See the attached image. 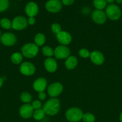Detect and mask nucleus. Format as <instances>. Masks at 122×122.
I'll list each match as a JSON object with an SVG mask.
<instances>
[{
    "mask_svg": "<svg viewBox=\"0 0 122 122\" xmlns=\"http://www.w3.org/2000/svg\"><path fill=\"white\" fill-rule=\"evenodd\" d=\"M84 122H94L96 120L95 116L90 113H84L82 118Z\"/></svg>",
    "mask_w": 122,
    "mask_h": 122,
    "instance_id": "nucleus-26",
    "label": "nucleus"
},
{
    "mask_svg": "<svg viewBox=\"0 0 122 122\" xmlns=\"http://www.w3.org/2000/svg\"><path fill=\"white\" fill-rule=\"evenodd\" d=\"M71 51L65 45H58L54 50V56L59 60L67 59L70 56Z\"/></svg>",
    "mask_w": 122,
    "mask_h": 122,
    "instance_id": "nucleus-5",
    "label": "nucleus"
},
{
    "mask_svg": "<svg viewBox=\"0 0 122 122\" xmlns=\"http://www.w3.org/2000/svg\"><path fill=\"white\" fill-rule=\"evenodd\" d=\"M119 119H120V121L121 122H122V112L120 113V114Z\"/></svg>",
    "mask_w": 122,
    "mask_h": 122,
    "instance_id": "nucleus-37",
    "label": "nucleus"
},
{
    "mask_svg": "<svg viewBox=\"0 0 122 122\" xmlns=\"http://www.w3.org/2000/svg\"><path fill=\"white\" fill-rule=\"evenodd\" d=\"M92 18L93 21L98 25H103L106 22L107 19L105 12L99 10L93 11L92 14Z\"/></svg>",
    "mask_w": 122,
    "mask_h": 122,
    "instance_id": "nucleus-11",
    "label": "nucleus"
},
{
    "mask_svg": "<svg viewBox=\"0 0 122 122\" xmlns=\"http://www.w3.org/2000/svg\"><path fill=\"white\" fill-rule=\"evenodd\" d=\"M28 20V24L29 25H33L35 23V19L33 17H29L28 19H27Z\"/></svg>",
    "mask_w": 122,
    "mask_h": 122,
    "instance_id": "nucleus-33",
    "label": "nucleus"
},
{
    "mask_svg": "<svg viewBox=\"0 0 122 122\" xmlns=\"http://www.w3.org/2000/svg\"><path fill=\"white\" fill-rule=\"evenodd\" d=\"M34 110L31 104H24L19 108V114L25 119H28L33 116Z\"/></svg>",
    "mask_w": 122,
    "mask_h": 122,
    "instance_id": "nucleus-12",
    "label": "nucleus"
},
{
    "mask_svg": "<svg viewBox=\"0 0 122 122\" xmlns=\"http://www.w3.org/2000/svg\"><path fill=\"white\" fill-rule=\"evenodd\" d=\"M0 39L1 43L7 46H13L17 42V38L15 35L10 32H6L2 34Z\"/></svg>",
    "mask_w": 122,
    "mask_h": 122,
    "instance_id": "nucleus-10",
    "label": "nucleus"
},
{
    "mask_svg": "<svg viewBox=\"0 0 122 122\" xmlns=\"http://www.w3.org/2000/svg\"><path fill=\"white\" fill-rule=\"evenodd\" d=\"M45 36L42 33H38L34 37V43L38 46H42L45 42Z\"/></svg>",
    "mask_w": 122,
    "mask_h": 122,
    "instance_id": "nucleus-19",
    "label": "nucleus"
},
{
    "mask_svg": "<svg viewBox=\"0 0 122 122\" xmlns=\"http://www.w3.org/2000/svg\"><path fill=\"white\" fill-rule=\"evenodd\" d=\"M61 108L60 101L57 98H51L45 102L43 107L45 114L55 116L59 113Z\"/></svg>",
    "mask_w": 122,
    "mask_h": 122,
    "instance_id": "nucleus-1",
    "label": "nucleus"
},
{
    "mask_svg": "<svg viewBox=\"0 0 122 122\" xmlns=\"http://www.w3.org/2000/svg\"><path fill=\"white\" fill-rule=\"evenodd\" d=\"M45 115V113L43 108H40V109L34 110L32 116L35 120L39 121V120H41L42 119H44Z\"/></svg>",
    "mask_w": 122,
    "mask_h": 122,
    "instance_id": "nucleus-22",
    "label": "nucleus"
},
{
    "mask_svg": "<svg viewBox=\"0 0 122 122\" xmlns=\"http://www.w3.org/2000/svg\"><path fill=\"white\" fill-rule=\"evenodd\" d=\"M28 25L27 19L22 15L15 17L12 21V28L16 30H22L26 28Z\"/></svg>",
    "mask_w": 122,
    "mask_h": 122,
    "instance_id": "nucleus-6",
    "label": "nucleus"
},
{
    "mask_svg": "<svg viewBox=\"0 0 122 122\" xmlns=\"http://www.w3.org/2000/svg\"><path fill=\"white\" fill-rule=\"evenodd\" d=\"M114 1L115 0H105L106 3H108L110 4H113V2H114Z\"/></svg>",
    "mask_w": 122,
    "mask_h": 122,
    "instance_id": "nucleus-35",
    "label": "nucleus"
},
{
    "mask_svg": "<svg viewBox=\"0 0 122 122\" xmlns=\"http://www.w3.org/2000/svg\"><path fill=\"white\" fill-rule=\"evenodd\" d=\"M31 106H32L33 110H38L41 108L42 104L39 100H34V101H33L32 102Z\"/></svg>",
    "mask_w": 122,
    "mask_h": 122,
    "instance_id": "nucleus-30",
    "label": "nucleus"
},
{
    "mask_svg": "<svg viewBox=\"0 0 122 122\" xmlns=\"http://www.w3.org/2000/svg\"><path fill=\"white\" fill-rule=\"evenodd\" d=\"M4 83V79L1 77H0V88L2 87V85H3Z\"/></svg>",
    "mask_w": 122,
    "mask_h": 122,
    "instance_id": "nucleus-34",
    "label": "nucleus"
},
{
    "mask_svg": "<svg viewBox=\"0 0 122 122\" xmlns=\"http://www.w3.org/2000/svg\"><path fill=\"white\" fill-rule=\"evenodd\" d=\"M78 54L81 58H87L90 57V52L86 48H81L79 50Z\"/></svg>",
    "mask_w": 122,
    "mask_h": 122,
    "instance_id": "nucleus-28",
    "label": "nucleus"
},
{
    "mask_svg": "<svg viewBox=\"0 0 122 122\" xmlns=\"http://www.w3.org/2000/svg\"><path fill=\"white\" fill-rule=\"evenodd\" d=\"M61 2H62V4H63L64 5L69 6L73 4L74 2H75V0H62Z\"/></svg>",
    "mask_w": 122,
    "mask_h": 122,
    "instance_id": "nucleus-32",
    "label": "nucleus"
},
{
    "mask_svg": "<svg viewBox=\"0 0 122 122\" xmlns=\"http://www.w3.org/2000/svg\"><path fill=\"white\" fill-rule=\"evenodd\" d=\"M90 58L91 61L97 66L102 65L105 61V57L104 54L100 51L97 50H94L90 52Z\"/></svg>",
    "mask_w": 122,
    "mask_h": 122,
    "instance_id": "nucleus-15",
    "label": "nucleus"
},
{
    "mask_svg": "<svg viewBox=\"0 0 122 122\" xmlns=\"http://www.w3.org/2000/svg\"><path fill=\"white\" fill-rule=\"evenodd\" d=\"M25 11L28 17H35V16L38 14V11H39V8L36 2H33V1H30L26 4Z\"/></svg>",
    "mask_w": 122,
    "mask_h": 122,
    "instance_id": "nucleus-14",
    "label": "nucleus"
},
{
    "mask_svg": "<svg viewBox=\"0 0 122 122\" xmlns=\"http://www.w3.org/2000/svg\"><path fill=\"white\" fill-rule=\"evenodd\" d=\"M23 55L21 52H16L11 56V61L14 64H19L22 63L23 60Z\"/></svg>",
    "mask_w": 122,
    "mask_h": 122,
    "instance_id": "nucleus-20",
    "label": "nucleus"
},
{
    "mask_svg": "<svg viewBox=\"0 0 122 122\" xmlns=\"http://www.w3.org/2000/svg\"><path fill=\"white\" fill-rule=\"evenodd\" d=\"M51 29L52 32L56 35L62 31V27H61V26L59 23H54L51 25Z\"/></svg>",
    "mask_w": 122,
    "mask_h": 122,
    "instance_id": "nucleus-29",
    "label": "nucleus"
},
{
    "mask_svg": "<svg viewBox=\"0 0 122 122\" xmlns=\"http://www.w3.org/2000/svg\"><path fill=\"white\" fill-rule=\"evenodd\" d=\"M9 7L8 0H0V13L5 11Z\"/></svg>",
    "mask_w": 122,
    "mask_h": 122,
    "instance_id": "nucleus-27",
    "label": "nucleus"
},
{
    "mask_svg": "<svg viewBox=\"0 0 122 122\" xmlns=\"http://www.w3.org/2000/svg\"><path fill=\"white\" fill-rule=\"evenodd\" d=\"M83 114L80 108L71 107L65 112V117L69 122H78L82 120Z\"/></svg>",
    "mask_w": 122,
    "mask_h": 122,
    "instance_id": "nucleus-3",
    "label": "nucleus"
},
{
    "mask_svg": "<svg viewBox=\"0 0 122 122\" xmlns=\"http://www.w3.org/2000/svg\"><path fill=\"white\" fill-rule=\"evenodd\" d=\"M78 64V59L74 56H70L66 59L65 66L68 70H73Z\"/></svg>",
    "mask_w": 122,
    "mask_h": 122,
    "instance_id": "nucleus-18",
    "label": "nucleus"
},
{
    "mask_svg": "<svg viewBox=\"0 0 122 122\" xmlns=\"http://www.w3.org/2000/svg\"><path fill=\"white\" fill-rule=\"evenodd\" d=\"M35 66L31 62L25 61L20 64V71L23 75L27 76H32L35 73Z\"/></svg>",
    "mask_w": 122,
    "mask_h": 122,
    "instance_id": "nucleus-9",
    "label": "nucleus"
},
{
    "mask_svg": "<svg viewBox=\"0 0 122 122\" xmlns=\"http://www.w3.org/2000/svg\"><path fill=\"white\" fill-rule=\"evenodd\" d=\"M48 95L51 98H56L61 95L63 90V86L60 82H54L47 88Z\"/></svg>",
    "mask_w": 122,
    "mask_h": 122,
    "instance_id": "nucleus-7",
    "label": "nucleus"
},
{
    "mask_svg": "<svg viewBox=\"0 0 122 122\" xmlns=\"http://www.w3.org/2000/svg\"><path fill=\"white\" fill-rule=\"evenodd\" d=\"M0 26L5 29H10L12 27V21L8 18H2L0 20Z\"/></svg>",
    "mask_w": 122,
    "mask_h": 122,
    "instance_id": "nucleus-24",
    "label": "nucleus"
},
{
    "mask_svg": "<svg viewBox=\"0 0 122 122\" xmlns=\"http://www.w3.org/2000/svg\"><path fill=\"white\" fill-rule=\"evenodd\" d=\"M93 4L96 9L99 10H103L106 8L107 6L106 5L107 3L105 0H93Z\"/></svg>",
    "mask_w": 122,
    "mask_h": 122,
    "instance_id": "nucleus-21",
    "label": "nucleus"
},
{
    "mask_svg": "<svg viewBox=\"0 0 122 122\" xmlns=\"http://www.w3.org/2000/svg\"><path fill=\"white\" fill-rule=\"evenodd\" d=\"M42 52L47 58L51 57L54 56V50L50 46H44L42 48Z\"/></svg>",
    "mask_w": 122,
    "mask_h": 122,
    "instance_id": "nucleus-25",
    "label": "nucleus"
},
{
    "mask_svg": "<svg viewBox=\"0 0 122 122\" xmlns=\"http://www.w3.org/2000/svg\"><path fill=\"white\" fill-rule=\"evenodd\" d=\"M56 38L61 45H65V46L69 45L72 41L71 35L67 31L62 30L59 33L56 34Z\"/></svg>",
    "mask_w": 122,
    "mask_h": 122,
    "instance_id": "nucleus-13",
    "label": "nucleus"
},
{
    "mask_svg": "<svg viewBox=\"0 0 122 122\" xmlns=\"http://www.w3.org/2000/svg\"><path fill=\"white\" fill-rule=\"evenodd\" d=\"M44 66L48 72L54 73L57 69V63L55 58L49 57L44 60Z\"/></svg>",
    "mask_w": 122,
    "mask_h": 122,
    "instance_id": "nucleus-17",
    "label": "nucleus"
},
{
    "mask_svg": "<svg viewBox=\"0 0 122 122\" xmlns=\"http://www.w3.org/2000/svg\"><path fill=\"white\" fill-rule=\"evenodd\" d=\"M47 86V81L44 77H38L33 83V88L36 92H44Z\"/></svg>",
    "mask_w": 122,
    "mask_h": 122,
    "instance_id": "nucleus-16",
    "label": "nucleus"
},
{
    "mask_svg": "<svg viewBox=\"0 0 122 122\" xmlns=\"http://www.w3.org/2000/svg\"><path fill=\"white\" fill-rule=\"evenodd\" d=\"M105 14L106 17L111 20H117L122 16V11L117 5L111 4L106 6L105 9Z\"/></svg>",
    "mask_w": 122,
    "mask_h": 122,
    "instance_id": "nucleus-4",
    "label": "nucleus"
},
{
    "mask_svg": "<svg viewBox=\"0 0 122 122\" xmlns=\"http://www.w3.org/2000/svg\"><path fill=\"white\" fill-rule=\"evenodd\" d=\"M17 1H22V0H17Z\"/></svg>",
    "mask_w": 122,
    "mask_h": 122,
    "instance_id": "nucleus-39",
    "label": "nucleus"
},
{
    "mask_svg": "<svg viewBox=\"0 0 122 122\" xmlns=\"http://www.w3.org/2000/svg\"><path fill=\"white\" fill-rule=\"evenodd\" d=\"M1 35H1V30H0V38H1Z\"/></svg>",
    "mask_w": 122,
    "mask_h": 122,
    "instance_id": "nucleus-38",
    "label": "nucleus"
},
{
    "mask_svg": "<svg viewBox=\"0 0 122 122\" xmlns=\"http://www.w3.org/2000/svg\"><path fill=\"white\" fill-rule=\"evenodd\" d=\"M38 99L39 100V101H44V100L46 99V97H47L46 94L45 93V92H38Z\"/></svg>",
    "mask_w": 122,
    "mask_h": 122,
    "instance_id": "nucleus-31",
    "label": "nucleus"
},
{
    "mask_svg": "<svg viewBox=\"0 0 122 122\" xmlns=\"http://www.w3.org/2000/svg\"><path fill=\"white\" fill-rule=\"evenodd\" d=\"M22 102L25 104H29L32 101V97L28 92H23L21 94L20 97Z\"/></svg>",
    "mask_w": 122,
    "mask_h": 122,
    "instance_id": "nucleus-23",
    "label": "nucleus"
},
{
    "mask_svg": "<svg viewBox=\"0 0 122 122\" xmlns=\"http://www.w3.org/2000/svg\"><path fill=\"white\" fill-rule=\"evenodd\" d=\"M115 1H116V3L118 4H122V0H115Z\"/></svg>",
    "mask_w": 122,
    "mask_h": 122,
    "instance_id": "nucleus-36",
    "label": "nucleus"
},
{
    "mask_svg": "<svg viewBox=\"0 0 122 122\" xmlns=\"http://www.w3.org/2000/svg\"><path fill=\"white\" fill-rule=\"evenodd\" d=\"M45 8L49 13H57L62 9V2L60 0H48L45 4Z\"/></svg>",
    "mask_w": 122,
    "mask_h": 122,
    "instance_id": "nucleus-8",
    "label": "nucleus"
},
{
    "mask_svg": "<svg viewBox=\"0 0 122 122\" xmlns=\"http://www.w3.org/2000/svg\"><path fill=\"white\" fill-rule=\"evenodd\" d=\"M39 52V47L35 43H27L21 48L23 56L27 58H32L36 57Z\"/></svg>",
    "mask_w": 122,
    "mask_h": 122,
    "instance_id": "nucleus-2",
    "label": "nucleus"
}]
</instances>
